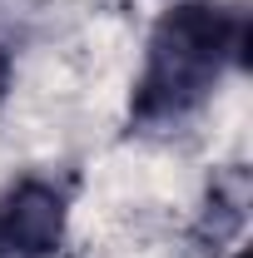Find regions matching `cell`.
Instances as JSON below:
<instances>
[{
	"instance_id": "cell-1",
	"label": "cell",
	"mask_w": 253,
	"mask_h": 258,
	"mask_svg": "<svg viewBox=\"0 0 253 258\" xmlns=\"http://www.w3.org/2000/svg\"><path fill=\"white\" fill-rule=\"evenodd\" d=\"M238 45H243V10L214 0L174 5L149 35L144 75L134 85V119L164 124L199 109L228 60L238 55Z\"/></svg>"
},
{
	"instance_id": "cell-2",
	"label": "cell",
	"mask_w": 253,
	"mask_h": 258,
	"mask_svg": "<svg viewBox=\"0 0 253 258\" xmlns=\"http://www.w3.org/2000/svg\"><path fill=\"white\" fill-rule=\"evenodd\" d=\"M65 233V189L25 179L0 199V258H45Z\"/></svg>"
},
{
	"instance_id": "cell-3",
	"label": "cell",
	"mask_w": 253,
	"mask_h": 258,
	"mask_svg": "<svg viewBox=\"0 0 253 258\" xmlns=\"http://www.w3.org/2000/svg\"><path fill=\"white\" fill-rule=\"evenodd\" d=\"M5 80H10V55L0 50V95H5Z\"/></svg>"
}]
</instances>
